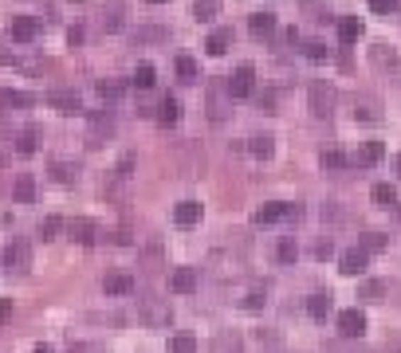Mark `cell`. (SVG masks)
Instances as JSON below:
<instances>
[{
    "mask_svg": "<svg viewBox=\"0 0 401 353\" xmlns=\"http://www.w3.org/2000/svg\"><path fill=\"white\" fill-rule=\"evenodd\" d=\"M397 9H401V0H370V12H378V16H390Z\"/></svg>",
    "mask_w": 401,
    "mask_h": 353,
    "instance_id": "ab89813d",
    "label": "cell"
},
{
    "mask_svg": "<svg viewBox=\"0 0 401 353\" xmlns=\"http://www.w3.org/2000/svg\"><path fill=\"white\" fill-rule=\"evenodd\" d=\"M177 79L181 83H197V59H189V55L177 59Z\"/></svg>",
    "mask_w": 401,
    "mask_h": 353,
    "instance_id": "836d02e7",
    "label": "cell"
},
{
    "mask_svg": "<svg viewBox=\"0 0 401 353\" xmlns=\"http://www.w3.org/2000/svg\"><path fill=\"white\" fill-rule=\"evenodd\" d=\"M382 294H385L382 283H366L362 286V298H366V303H382Z\"/></svg>",
    "mask_w": 401,
    "mask_h": 353,
    "instance_id": "60d3db41",
    "label": "cell"
},
{
    "mask_svg": "<svg viewBox=\"0 0 401 353\" xmlns=\"http://www.w3.org/2000/svg\"><path fill=\"white\" fill-rule=\"evenodd\" d=\"M205 47H209V55H224V51L232 47V28H216L205 40Z\"/></svg>",
    "mask_w": 401,
    "mask_h": 353,
    "instance_id": "ac0fdd59",
    "label": "cell"
},
{
    "mask_svg": "<svg viewBox=\"0 0 401 353\" xmlns=\"http://www.w3.org/2000/svg\"><path fill=\"white\" fill-rule=\"evenodd\" d=\"M103 291L106 294H134V279H130L126 271H111V275L103 279Z\"/></svg>",
    "mask_w": 401,
    "mask_h": 353,
    "instance_id": "5bb4252c",
    "label": "cell"
},
{
    "mask_svg": "<svg viewBox=\"0 0 401 353\" xmlns=\"http://www.w3.org/2000/svg\"><path fill=\"white\" fill-rule=\"evenodd\" d=\"M138 318H142L150 330H165V326L173 322L170 298H158V294H142V298H138Z\"/></svg>",
    "mask_w": 401,
    "mask_h": 353,
    "instance_id": "6da1fadb",
    "label": "cell"
},
{
    "mask_svg": "<svg viewBox=\"0 0 401 353\" xmlns=\"http://www.w3.org/2000/svg\"><path fill=\"white\" fill-rule=\"evenodd\" d=\"M334 102H339L334 86L323 83V79H315V83H311V114H315V118H331Z\"/></svg>",
    "mask_w": 401,
    "mask_h": 353,
    "instance_id": "7a4b0ae2",
    "label": "cell"
},
{
    "mask_svg": "<svg viewBox=\"0 0 401 353\" xmlns=\"http://www.w3.org/2000/svg\"><path fill=\"white\" fill-rule=\"evenodd\" d=\"M12 196H16L20 204H32V201H35V181H32L28 173H20L16 185H12Z\"/></svg>",
    "mask_w": 401,
    "mask_h": 353,
    "instance_id": "7402d4cb",
    "label": "cell"
},
{
    "mask_svg": "<svg viewBox=\"0 0 401 353\" xmlns=\"http://www.w3.org/2000/svg\"><path fill=\"white\" fill-rule=\"evenodd\" d=\"M224 86H229L232 99H248V94H252V86H256V71H252V67L244 63V67L232 71V79H229Z\"/></svg>",
    "mask_w": 401,
    "mask_h": 353,
    "instance_id": "8992f818",
    "label": "cell"
},
{
    "mask_svg": "<svg viewBox=\"0 0 401 353\" xmlns=\"http://www.w3.org/2000/svg\"><path fill=\"white\" fill-rule=\"evenodd\" d=\"M385 244H390V235H382V232H366V235H362V244H358V247L370 255V252H382Z\"/></svg>",
    "mask_w": 401,
    "mask_h": 353,
    "instance_id": "d6a6232c",
    "label": "cell"
},
{
    "mask_svg": "<svg viewBox=\"0 0 401 353\" xmlns=\"http://www.w3.org/2000/svg\"><path fill=\"white\" fill-rule=\"evenodd\" d=\"M12 318V298H0V326Z\"/></svg>",
    "mask_w": 401,
    "mask_h": 353,
    "instance_id": "f6af8a7d",
    "label": "cell"
},
{
    "mask_svg": "<svg viewBox=\"0 0 401 353\" xmlns=\"http://www.w3.org/2000/svg\"><path fill=\"white\" fill-rule=\"evenodd\" d=\"M35 150H40V126H24L20 138H16V153L28 157V153H35Z\"/></svg>",
    "mask_w": 401,
    "mask_h": 353,
    "instance_id": "ffe728a7",
    "label": "cell"
},
{
    "mask_svg": "<svg viewBox=\"0 0 401 353\" xmlns=\"http://www.w3.org/2000/svg\"><path fill=\"white\" fill-rule=\"evenodd\" d=\"M154 83H158V79H154V67H150V63H142V67L134 71V86H138V91H150Z\"/></svg>",
    "mask_w": 401,
    "mask_h": 353,
    "instance_id": "d590c367",
    "label": "cell"
},
{
    "mask_svg": "<svg viewBox=\"0 0 401 353\" xmlns=\"http://www.w3.org/2000/svg\"><path fill=\"white\" fill-rule=\"evenodd\" d=\"M4 267L16 271V275H24V271L32 267V247H28V240H12V244L4 247Z\"/></svg>",
    "mask_w": 401,
    "mask_h": 353,
    "instance_id": "3957f363",
    "label": "cell"
},
{
    "mask_svg": "<svg viewBox=\"0 0 401 353\" xmlns=\"http://www.w3.org/2000/svg\"><path fill=\"white\" fill-rule=\"evenodd\" d=\"M382 157H385V145L382 142H366L358 150V157H354V165H378Z\"/></svg>",
    "mask_w": 401,
    "mask_h": 353,
    "instance_id": "603a6c76",
    "label": "cell"
},
{
    "mask_svg": "<svg viewBox=\"0 0 401 353\" xmlns=\"http://www.w3.org/2000/svg\"><path fill=\"white\" fill-rule=\"evenodd\" d=\"M307 314L323 322L326 314H331V294H311V298H307Z\"/></svg>",
    "mask_w": 401,
    "mask_h": 353,
    "instance_id": "83f0119b",
    "label": "cell"
},
{
    "mask_svg": "<svg viewBox=\"0 0 401 353\" xmlns=\"http://www.w3.org/2000/svg\"><path fill=\"white\" fill-rule=\"evenodd\" d=\"M209 353H244V337H240L236 330H221V334L213 337V349Z\"/></svg>",
    "mask_w": 401,
    "mask_h": 353,
    "instance_id": "4fadbf2b",
    "label": "cell"
},
{
    "mask_svg": "<svg viewBox=\"0 0 401 353\" xmlns=\"http://www.w3.org/2000/svg\"><path fill=\"white\" fill-rule=\"evenodd\" d=\"M366 259H370V255L362 252V247H350V252H342L339 271H342V275H350V279H354V275H362V271H366Z\"/></svg>",
    "mask_w": 401,
    "mask_h": 353,
    "instance_id": "7c38bea8",
    "label": "cell"
},
{
    "mask_svg": "<svg viewBox=\"0 0 401 353\" xmlns=\"http://www.w3.org/2000/svg\"><path fill=\"white\" fill-rule=\"evenodd\" d=\"M71 353H103V345H94V342H75V345H71Z\"/></svg>",
    "mask_w": 401,
    "mask_h": 353,
    "instance_id": "ee69618b",
    "label": "cell"
},
{
    "mask_svg": "<svg viewBox=\"0 0 401 353\" xmlns=\"http://www.w3.org/2000/svg\"><path fill=\"white\" fill-rule=\"evenodd\" d=\"M99 94H103V99H119V94H122V83H106V79H103V83H99Z\"/></svg>",
    "mask_w": 401,
    "mask_h": 353,
    "instance_id": "b9f144b4",
    "label": "cell"
},
{
    "mask_svg": "<svg viewBox=\"0 0 401 353\" xmlns=\"http://www.w3.org/2000/svg\"><path fill=\"white\" fill-rule=\"evenodd\" d=\"M393 169H397V176H401V153H397V161H393Z\"/></svg>",
    "mask_w": 401,
    "mask_h": 353,
    "instance_id": "681fc988",
    "label": "cell"
},
{
    "mask_svg": "<svg viewBox=\"0 0 401 353\" xmlns=\"http://www.w3.org/2000/svg\"><path fill=\"white\" fill-rule=\"evenodd\" d=\"M114 134V118L111 110H99V114H91V145H103V138Z\"/></svg>",
    "mask_w": 401,
    "mask_h": 353,
    "instance_id": "8fae6325",
    "label": "cell"
},
{
    "mask_svg": "<svg viewBox=\"0 0 401 353\" xmlns=\"http://www.w3.org/2000/svg\"><path fill=\"white\" fill-rule=\"evenodd\" d=\"M60 228H63L60 216H43L40 220V235H43V240H55V232H60Z\"/></svg>",
    "mask_w": 401,
    "mask_h": 353,
    "instance_id": "f35d334b",
    "label": "cell"
},
{
    "mask_svg": "<svg viewBox=\"0 0 401 353\" xmlns=\"http://www.w3.org/2000/svg\"><path fill=\"white\" fill-rule=\"evenodd\" d=\"M339 334L342 337H362L366 334V314L362 310H342L339 314Z\"/></svg>",
    "mask_w": 401,
    "mask_h": 353,
    "instance_id": "9c48e42d",
    "label": "cell"
},
{
    "mask_svg": "<svg viewBox=\"0 0 401 353\" xmlns=\"http://www.w3.org/2000/svg\"><path fill=\"white\" fill-rule=\"evenodd\" d=\"M134 40L138 43H165V40H170V32H165V28H138Z\"/></svg>",
    "mask_w": 401,
    "mask_h": 353,
    "instance_id": "4dcf8cb0",
    "label": "cell"
},
{
    "mask_svg": "<svg viewBox=\"0 0 401 353\" xmlns=\"http://www.w3.org/2000/svg\"><path fill=\"white\" fill-rule=\"evenodd\" d=\"M331 252H334V247H331V240H323V244L315 247V255H319V259H326V255H331Z\"/></svg>",
    "mask_w": 401,
    "mask_h": 353,
    "instance_id": "7dc6e473",
    "label": "cell"
},
{
    "mask_svg": "<svg viewBox=\"0 0 401 353\" xmlns=\"http://www.w3.org/2000/svg\"><path fill=\"white\" fill-rule=\"evenodd\" d=\"M264 303H268V298H264V291H252V294L244 298V306H248V310H260Z\"/></svg>",
    "mask_w": 401,
    "mask_h": 353,
    "instance_id": "7bdbcfd3",
    "label": "cell"
},
{
    "mask_svg": "<svg viewBox=\"0 0 401 353\" xmlns=\"http://www.w3.org/2000/svg\"><path fill=\"white\" fill-rule=\"evenodd\" d=\"M170 353H197V337L193 334H173L170 337Z\"/></svg>",
    "mask_w": 401,
    "mask_h": 353,
    "instance_id": "1f68e13d",
    "label": "cell"
},
{
    "mask_svg": "<svg viewBox=\"0 0 401 353\" xmlns=\"http://www.w3.org/2000/svg\"><path fill=\"white\" fill-rule=\"evenodd\" d=\"M177 118H181V106H177V99H165V102H162V114H158V122H162V126H173Z\"/></svg>",
    "mask_w": 401,
    "mask_h": 353,
    "instance_id": "e575fe53",
    "label": "cell"
},
{
    "mask_svg": "<svg viewBox=\"0 0 401 353\" xmlns=\"http://www.w3.org/2000/svg\"><path fill=\"white\" fill-rule=\"evenodd\" d=\"M32 94H24V91H0V110H28L32 106Z\"/></svg>",
    "mask_w": 401,
    "mask_h": 353,
    "instance_id": "d6986e66",
    "label": "cell"
},
{
    "mask_svg": "<svg viewBox=\"0 0 401 353\" xmlns=\"http://www.w3.org/2000/svg\"><path fill=\"white\" fill-rule=\"evenodd\" d=\"M35 353H52V345H35Z\"/></svg>",
    "mask_w": 401,
    "mask_h": 353,
    "instance_id": "c3c4849f",
    "label": "cell"
},
{
    "mask_svg": "<svg viewBox=\"0 0 401 353\" xmlns=\"http://www.w3.org/2000/svg\"><path fill=\"white\" fill-rule=\"evenodd\" d=\"M173 220H177V228H193L197 220H201V204L197 201H181L177 208H173Z\"/></svg>",
    "mask_w": 401,
    "mask_h": 353,
    "instance_id": "2e32d148",
    "label": "cell"
},
{
    "mask_svg": "<svg viewBox=\"0 0 401 353\" xmlns=\"http://www.w3.org/2000/svg\"><path fill=\"white\" fill-rule=\"evenodd\" d=\"M197 286H201V275H197V267H173V275H170V291H177V294H193Z\"/></svg>",
    "mask_w": 401,
    "mask_h": 353,
    "instance_id": "52a82bcc",
    "label": "cell"
},
{
    "mask_svg": "<svg viewBox=\"0 0 401 353\" xmlns=\"http://www.w3.org/2000/svg\"><path fill=\"white\" fill-rule=\"evenodd\" d=\"M48 106L63 110V114H75V110H83V102H79L75 91H67V86H55V91H48Z\"/></svg>",
    "mask_w": 401,
    "mask_h": 353,
    "instance_id": "ba28073f",
    "label": "cell"
},
{
    "mask_svg": "<svg viewBox=\"0 0 401 353\" xmlns=\"http://www.w3.org/2000/svg\"><path fill=\"white\" fill-rule=\"evenodd\" d=\"M224 99H232L229 86H221V83L209 86V114H213V122H224Z\"/></svg>",
    "mask_w": 401,
    "mask_h": 353,
    "instance_id": "9a60e30c",
    "label": "cell"
},
{
    "mask_svg": "<svg viewBox=\"0 0 401 353\" xmlns=\"http://www.w3.org/2000/svg\"><path fill=\"white\" fill-rule=\"evenodd\" d=\"M303 55L311 59V63H326V59H331V47H326V43H307V47H303Z\"/></svg>",
    "mask_w": 401,
    "mask_h": 353,
    "instance_id": "8d00e7d4",
    "label": "cell"
},
{
    "mask_svg": "<svg viewBox=\"0 0 401 353\" xmlns=\"http://www.w3.org/2000/svg\"><path fill=\"white\" fill-rule=\"evenodd\" d=\"M354 118H362V122H378L382 118V110H378V99H354Z\"/></svg>",
    "mask_w": 401,
    "mask_h": 353,
    "instance_id": "44dd1931",
    "label": "cell"
},
{
    "mask_svg": "<svg viewBox=\"0 0 401 353\" xmlns=\"http://www.w3.org/2000/svg\"><path fill=\"white\" fill-rule=\"evenodd\" d=\"M248 153H252V157H256V161H268V157H272V153H275V145H272V138H248Z\"/></svg>",
    "mask_w": 401,
    "mask_h": 353,
    "instance_id": "d4e9b609",
    "label": "cell"
},
{
    "mask_svg": "<svg viewBox=\"0 0 401 353\" xmlns=\"http://www.w3.org/2000/svg\"><path fill=\"white\" fill-rule=\"evenodd\" d=\"M370 196H374V204H382V208H397V189L385 185V181H382V185H374V193H370Z\"/></svg>",
    "mask_w": 401,
    "mask_h": 353,
    "instance_id": "f1b7e54d",
    "label": "cell"
},
{
    "mask_svg": "<svg viewBox=\"0 0 401 353\" xmlns=\"http://www.w3.org/2000/svg\"><path fill=\"white\" fill-rule=\"evenodd\" d=\"M150 4H165V0H150Z\"/></svg>",
    "mask_w": 401,
    "mask_h": 353,
    "instance_id": "f907efd6",
    "label": "cell"
},
{
    "mask_svg": "<svg viewBox=\"0 0 401 353\" xmlns=\"http://www.w3.org/2000/svg\"><path fill=\"white\" fill-rule=\"evenodd\" d=\"M362 32H366V28H362V20H358V16H346V20L339 24V40L346 43V47H350V43H358V40H362Z\"/></svg>",
    "mask_w": 401,
    "mask_h": 353,
    "instance_id": "e0dca14e",
    "label": "cell"
},
{
    "mask_svg": "<svg viewBox=\"0 0 401 353\" xmlns=\"http://www.w3.org/2000/svg\"><path fill=\"white\" fill-rule=\"evenodd\" d=\"M9 35L16 43H32L35 35H40V20H35V16H16V20H12V28H9Z\"/></svg>",
    "mask_w": 401,
    "mask_h": 353,
    "instance_id": "30bf717a",
    "label": "cell"
},
{
    "mask_svg": "<svg viewBox=\"0 0 401 353\" xmlns=\"http://www.w3.org/2000/svg\"><path fill=\"white\" fill-rule=\"evenodd\" d=\"M75 173H79V169H71V165H55V176H60V181H71Z\"/></svg>",
    "mask_w": 401,
    "mask_h": 353,
    "instance_id": "bcb514c9",
    "label": "cell"
},
{
    "mask_svg": "<svg viewBox=\"0 0 401 353\" xmlns=\"http://www.w3.org/2000/svg\"><path fill=\"white\" fill-rule=\"evenodd\" d=\"M370 63L374 67H382V71H393V79L401 83V55L393 47H385V43H374L370 47Z\"/></svg>",
    "mask_w": 401,
    "mask_h": 353,
    "instance_id": "277c9868",
    "label": "cell"
},
{
    "mask_svg": "<svg viewBox=\"0 0 401 353\" xmlns=\"http://www.w3.org/2000/svg\"><path fill=\"white\" fill-rule=\"evenodd\" d=\"M216 12H221V0H193V16L201 20V24L216 20Z\"/></svg>",
    "mask_w": 401,
    "mask_h": 353,
    "instance_id": "484cf974",
    "label": "cell"
},
{
    "mask_svg": "<svg viewBox=\"0 0 401 353\" xmlns=\"http://www.w3.org/2000/svg\"><path fill=\"white\" fill-rule=\"evenodd\" d=\"M319 165H323V169H346V165H350V157H346L342 150H323Z\"/></svg>",
    "mask_w": 401,
    "mask_h": 353,
    "instance_id": "f546056e",
    "label": "cell"
},
{
    "mask_svg": "<svg viewBox=\"0 0 401 353\" xmlns=\"http://www.w3.org/2000/svg\"><path fill=\"white\" fill-rule=\"evenodd\" d=\"M275 255H280V263H295V255H299V244L295 240H280V247H275Z\"/></svg>",
    "mask_w": 401,
    "mask_h": 353,
    "instance_id": "74e56055",
    "label": "cell"
},
{
    "mask_svg": "<svg viewBox=\"0 0 401 353\" xmlns=\"http://www.w3.org/2000/svg\"><path fill=\"white\" fill-rule=\"evenodd\" d=\"M67 232H71V240H79V244H94V224H91V220H83V216L71 220Z\"/></svg>",
    "mask_w": 401,
    "mask_h": 353,
    "instance_id": "cb8c5ba5",
    "label": "cell"
},
{
    "mask_svg": "<svg viewBox=\"0 0 401 353\" xmlns=\"http://www.w3.org/2000/svg\"><path fill=\"white\" fill-rule=\"evenodd\" d=\"M248 28H252V35H272L275 32V16L272 12H256V16L248 20Z\"/></svg>",
    "mask_w": 401,
    "mask_h": 353,
    "instance_id": "4316f807",
    "label": "cell"
},
{
    "mask_svg": "<svg viewBox=\"0 0 401 353\" xmlns=\"http://www.w3.org/2000/svg\"><path fill=\"white\" fill-rule=\"evenodd\" d=\"M299 204H283V201H272V204H264V208H256V224H275V220H283V216H295L299 220Z\"/></svg>",
    "mask_w": 401,
    "mask_h": 353,
    "instance_id": "5b68a950",
    "label": "cell"
}]
</instances>
